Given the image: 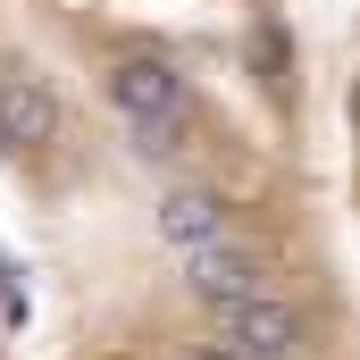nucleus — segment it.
Listing matches in <instances>:
<instances>
[{"mask_svg": "<svg viewBox=\"0 0 360 360\" xmlns=\"http://www.w3.org/2000/svg\"><path fill=\"white\" fill-rule=\"evenodd\" d=\"M0 360H25L17 352V327H8V302H0Z\"/></svg>", "mask_w": 360, "mask_h": 360, "instance_id": "nucleus-2", "label": "nucleus"}, {"mask_svg": "<svg viewBox=\"0 0 360 360\" xmlns=\"http://www.w3.org/2000/svg\"><path fill=\"white\" fill-rule=\"evenodd\" d=\"M109 160L276 302H344L302 0H8Z\"/></svg>", "mask_w": 360, "mask_h": 360, "instance_id": "nucleus-1", "label": "nucleus"}]
</instances>
